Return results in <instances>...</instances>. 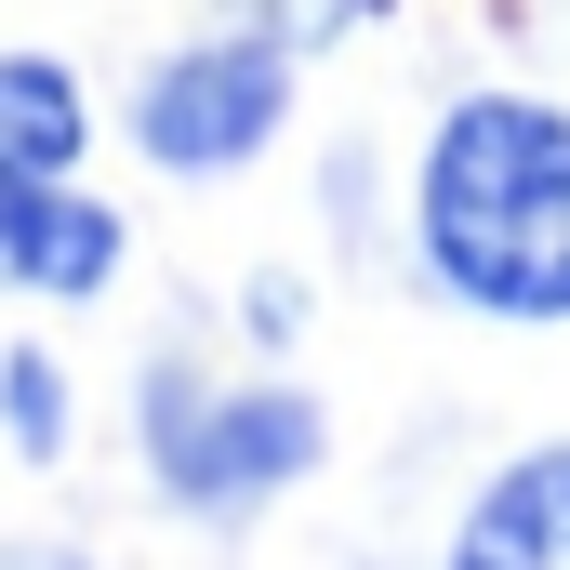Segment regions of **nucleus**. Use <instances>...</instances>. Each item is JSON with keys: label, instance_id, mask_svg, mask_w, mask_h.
<instances>
[{"label": "nucleus", "instance_id": "f257e3e1", "mask_svg": "<svg viewBox=\"0 0 570 570\" xmlns=\"http://www.w3.org/2000/svg\"><path fill=\"white\" fill-rule=\"evenodd\" d=\"M412 239L478 318H570V107L464 94L425 134Z\"/></svg>", "mask_w": 570, "mask_h": 570}, {"label": "nucleus", "instance_id": "f03ea898", "mask_svg": "<svg viewBox=\"0 0 570 570\" xmlns=\"http://www.w3.org/2000/svg\"><path fill=\"white\" fill-rule=\"evenodd\" d=\"M134 412H146V464L186 518H253L292 478H318V451H332V412L305 385H199L186 358H146Z\"/></svg>", "mask_w": 570, "mask_h": 570}, {"label": "nucleus", "instance_id": "7ed1b4c3", "mask_svg": "<svg viewBox=\"0 0 570 570\" xmlns=\"http://www.w3.org/2000/svg\"><path fill=\"white\" fill-rule=\"evenodd\" d=\"M279 120H292V40L279 27L186 40V53H159L134 80V146L159 173H239Z\"/></svg>", "mask_w": 570, "mask_h": 570}, {"label": "nucleus", "instance_id": "20e7f679", "mask_svg": "<svg viewBox=\"0 0 570 570\" xmlns=\"http://www.w3.org/2000/svg\"><path fill=\"white\" fill-rule=\"evenodd\" d=\"M0 279H27V292H107L120 279V213L80 199V186L40 173V159H0Z\"/></svg>", "mask_w": 570, "mask_h": 570}, {"label": "nucleus", "instance_id": "39448f33", "mask_svg": "<svg viewBox=\"0 0 570 570\" xmlns=\"http://www.w3.org/2000/svg\"><path fill=\"white\" fill-rule=\"evenodd\" d=\"M451 570H570V438L558 451H518V464L464 504Z\"/></svg>", "mask_w": 570, "mask_h": 570}, {"label": "nucleus", "instance_id": "423d86ee", "mask_svg": "<svg viewBox=\"0 0 570 570\" xmlns=\"http://www.w3.org/2000/svg\"><path fill=\"white\" fill-rule=\"evenodd\" d=\"M94 146V107L53 53H0V159H40V173H80Z\"/></svg>", "mask_w": 570, "mask_h": 570}, {"label": "nucleus", "instance_id": "0eeeda50", "mask_svg": "<svg viewBox=\"0 0 570 570\" xmlns=\"http://www.w3.org/2000/svg\"><path fill=\"white\" fill-rule=\"evenodd\" d=\"M0 412H13V451H27V464H53V451H67V372H53L40 345H0Z\"/></svg>", "mask_w": 570, "mask_h": 570}, {"label": "nucleus", "instance_id": "6e6552de", "mask_svg": "<svg viewBox=\"0 0 570 570\" xmlns=\"http://www.w3.org/2000/svg\"><path fill=\"white\" fill-rule=\"evenodd\" d=\"M0 570H94V558H67V544H0Z\"/></svg>", "mask_w": 570, "mask_h": 570}]
</instances>
